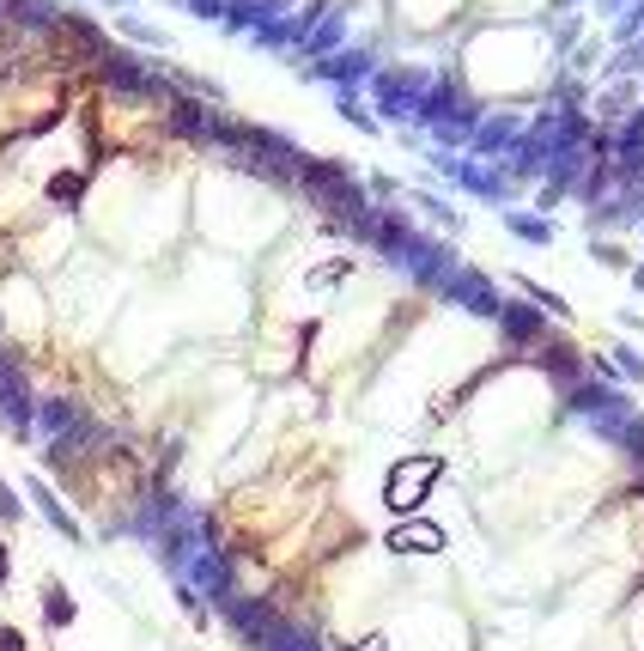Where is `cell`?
<instances>
[{
	"mask_svg": "<svg viewBox=\"0 0 644 651\" xmlns=\"http://www.w3.org/2000/svg\"><path fill=\"white\" fill-rule=\"evenodd\" d=\"M438 475V463H401L395 469V481H389V505L395 512H408V505H420V493H426V481Z\"/></svg>",
	"mask_w": 644,
	"mask_h": 651,
	"instance_id": "6da1fadb",
	"label": "cell"
}]
</instances>
